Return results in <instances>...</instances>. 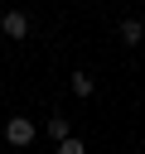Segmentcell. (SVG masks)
<instances>
[{"label":"cell","instance_id":"1","mask_svg":"<svg viewBox=\"0 0 145 154\" xmlns=\"http://www.w3.org/2000/svg\"><path fill=\"white\" fill-rule=\"evenodd\" d=\"M34 135H39V130H34V120H29V116H10V125H5V140H10L14 149L34 144Z\"/></svg>","mask_w":145,"mask_h":154},{"label":"cell","instance_id":"2","mask_svg":"<svg viewBox=\"0 0 145 154\" xmlns=\"http://www.w3.org/2000/svg\"><path fill=\"white\" fill-rule=\"evenodd\" d=\"M0 29H5V38H24V34H29V14H24V10H10V14L0 19Z\"/></svg>","mask_w":145,"mask_h":154},{"label":"cell","instance_id":"3","mask_svg":"<svg viewBox=\"0 0 145 154\" xmlns=\"http://www.w3.org/2000/svg\"><path fill=\"white\" fill-rule=\"evenodd\" d=\"M116 34H121V43H145V24H140V19H121Z\"/></svg>","mask_w":145,"mask_h":154},{"label":"cell","instance_id":"4","mask_svg":"<svg viewBox=\"0 0 145 154\" xmlns=\"http://www.w3.org/2000/svg\"><path fill=\"white\" fill-rule=\"evenodd\" d=\"M48 135L63 144V140H72V130H68V116H48Z\"/></svg>","mask_w":145,"mask_h":154},{"label":"cell","instance_id":"5","mask_svg":"<svg viewBox=\"0 0 145 154\" xmlns=\"http://www.w3.org/2000/svg\"><path fill=\"white\" fill-rule=\"evenodd\" d=\"M68 87H72L77 96H92V91H97V82H92L87 72H72V82H68Z\"/></svg>","mask_w":145,"mask_h":154},{"label":"cell","instance_id":"6","mask_svg":"<svg viewBox=\"0 0 145 154\" xmlns=\"http://www.w3.org/2000/svg\"><path fill=\"white\" fill-rule=\"evenodd\" d=\"M58 154H87V144L72 135V140H63V144H58Z\"/></svg>","mask_w":145,"mask_h":154}]
</instances>
